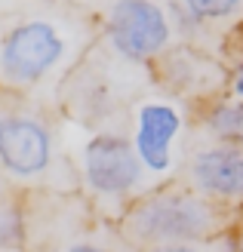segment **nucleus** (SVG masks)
<instances>
[{
	"instance_id": "ddd939ff",
	"label": "nucleus",
	"mask_w": 243,
	"mask_h": 252,
	"mask_svg": "<svg viewBox=\"0 0 243 252\" xmlns=\"http://www.w3.org/2000/svg\"><path fill=\"white\" fill-rule=\"evenodd\" d=\"M25 216H28V194L0 179V252L25 249Z\"/></svg>"
},
{
	"instance_id": "f8f14e48",
	"label": "nucleus",
	"mask_w": 243,
	"mask_h": 252,
	"mask_svg": "<svg viewBox=\"0 0 243 252\" xmlns=\"http://www.w3.org/2000/svg\"><path fill=\"white\" fill-rule=\"evenodd\" d=\"M194 132L243 145V98H237L234 93H222L212 102L200 105L194 111Z\"/></svg>"
},
{
	"instance_id": "9b49d317",
	"label": "nucleus",
	"mask_w": 243,
	"mask_h": 252,
	"mask_svg": "<svg viewBox=\"0 0 243 252\" xmlns=\"http://www.w3.org/2000/svg\"><path fill=\"white\" fill-rule=\"evenodd\" d=\"M170 3L182 22L185 40L209 53H215V43L225 46L228 37L243 28V0H170Z\"/></svg>"
},
{
	"instance_id": "dca6fc26",
	"label": "nucleus",
	"mask_w": 243,
	"mask_h": 252,
	"mask_svg": "<svg viewBox=\"0 0 243 252\" xmlns=\"http://www.w3.org/2000/svg\"><path fill=\"white\" fill-rule=\"evenodd\" d=\"M71 3H74V6H80L83 12H89V16H96V19H99L102 12H105L111 3H117V0H71Z\"/></svg>"
},
{
	"instance_id": "a211bd4d",
	"label": "nucleus",
	"mask_w": 243,
	"mask_h": 252,
	"mask_svg": "<svg viewBox=\"0 0 243 252\" xmlns=\"http://www.w3.org/2000/svg\"><path fill=\"white\" fill-rule=\"evenodd\" d=\"M6 9H25V0H0V12Z\"/></svg>"
},
{
	"instance_id": "20e7f679",
	"label": "nucleus",
	"mask_w": 243,
	"mask_h": 252,
	"mask_svg": "<svg viewBox=\"0 0 243 252\" xmlns=\"http://www.w3.org/2000/svg\"><path fill=\"white\" fill-rule=\"evenodd\" d=\"M237 221V212L215 206L182 179H173L145 191L123 212L117 228L136 252H145L166 243H191L231 234Z\"/></svg>"
},
{
	"instance_id": "2eb2a0df",
	"label": "nucleus",
	"mask_w": 243,
	"mask_h": 252,
	"mask_svg": "<svg viewBox=\"0 0 243 252\" xmlns=\"http://www.w3.org/2000/svg\"><path fill=\"white\" fill-rule=\"evenodd\" d=\"M231 65V83H228V93H234L237 98H243V56L228 62Z\"/></svg>"
},
{
	"instance_id": "0eeeda50",
	"label": "nucleus",
	"mask_w": 243,
	"mask_h": 252,
	"mask_svg": "<svg viewBox=\"0 0 243 252\" xmlns=\"http://www.w3.org/2000/svg\"><path fill=\"white\" fill-rule=\"evenodd\" d=\"M194 105L170 95L157 83H151L130 108L126 132L154 185L178 179L194 138Z\"/></svg>"
},
{
	"instance_id": "f3484780",
	"label": "nucleus",
	"mask_w": 243,
	"mask_h": 252,
	"mask_svg": "<svg viewBox=\"0 0 243 252\" xmlns=\"http://www.w3.org/2000/svg\"><path fill=\"white\" fill-rule=\"evenodd\" d=\"M234 249L243 252V216H240V221L234 224Z\"/></svg>"
},
{
	"instance_id": "39448f33",
	"label": "nucleus",
	"mask_w": 243,
	"mask_h": 252,
	"mask_svg": "<svg viewBox=\"0 0 243 252\" xmlns=\"http://www.w3.org/2000/svg\"><path fill=\"white\" fill-rule=\"evenodd\" d=\"M154 83L151 68L133 65L96 40L59 90V111L83 126H123L130 108Z\"/></svg>"
},
{
	"instance_id": "423d86ee",
	"label": "nucleus",
	"mask_w": 243,
	"mask_h": 252,
	"mask_svg": "<svg viewBox=\"0 0 243 252\" xmlns=\"http://www.w3.org/2000/svg\"><path fill=\"white\" fill-rule=\"evenodd\" d=\"M22 252H136V249L126 243L117 221L99 216L80 191L74 194L37 191L28 194Z\"/></svg>"
},
{
	"instance_id": "f257e3e1",
	"label": "nucleus",
	"mask_w": 243,
	"mask_h": 252,
	"mask_svg": "<svg viewBox=\"0 0 243 252\" xmlns=\"http://www.w3.org/2000/svg\"><path fill=\"white\" fill-rule=\"evenodd\" d=\"M99 40V19L74 3L0 12V90L59 105L68 74Z\"/></svg>"
},
{
	"instance_id": "9d476101",
	"label": "nucleus",
	"mask_w": 243,
	"mask_h": 252,
	"mask_svg": "<svg viewBox=\"0 0 243 252\" xmlns=\"http://www.w3.org/2000/svg\"><path fill=\"white\" fill-rule=\"evenodd\" d=\"M151 74H154V83L160 90H166L170 95L182 98L194 108L228 93V83H231V65L222 56L188 40L166 49L151 65Z\"/></svg>"
},
{
	"instance_id": "7ed1b4c3",
	"label": "nucleus",
	"mask_w": 243,
	"mask_h": 252,
	"mask_svg": "<svg viewBox=\"0 0 243 252\" xmlns=\"http://www.w3.org/2000/svg\"><path fill=\"white\" fill-rule=\"evenodd\" d=\"M62 132L80 194L108 221H120L123 212L154 188L123 126H83L62 114Z\"/></svg>"
},
{
	"instance_id": "6e6552de",
	"label": "nucleus",
	"mask_w": 243,
	"mask_h": 252,
	"mask_svg": "<svg viewBox=\"0 0 243 252\" xmlns=\"http://www.w3.org/2000/svg\"><path fill=\"white\" fill-rule=\"evenodd\" d=\"M99 40L120 59L151 68L185 34L170 0H117L99 16Z\"/></svg>"
},
{
	"instance_id": "f03ea898",
	"label": "nucleus",
	"mask_w": 243,
	"mask_h": 252,
	"mask_svg": "<svg viewBox=\"0 0 243 252\" xmlns=\"http://www.w3.org/2000/svg\"><path fill=\"white\" fill-rule=\"evenodd\" d=\"M0 179L22 194L80 191L59 105L0 90Z\"/></svg>"
},
{
	"instance_id": "4468645a",
	"label": "nucleus",
	"mask_w": 243,
	"mask_h": 252,
	"mask_svg": "<svg viewBox=\"0 0 243 252\" xmlns=\"http://www.w3.org/2000/svg\"><path fill=\"white\" fill-rule=\"evenodd\" d=\"M145 252H237L234 249V231L222 234V237H209V240H191V243H166L154 246Z\"/></svg>"
},
{
	"instance_id": "1a4fd4ad",
	"label": "nucleus",
	"mask_w": 243,
	"mask_h": 252,
	"mask_svg": "<svg viewBox=\"0 0 243 252\" xmlns=\"http://www.w3.org/2000/svg\"><path fill=\"white\" fill-rule=\"evenodd\" d=\"M178 179L215 206L243 216V145L194 132Z\"/></svg>"
}]
</instances>
